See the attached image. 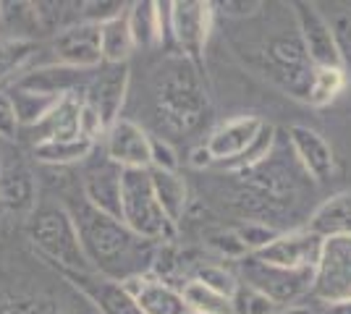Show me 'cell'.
Masks as SVG:
<instances>
[{"instance_id": "ac0fdd59", "label": "cell", "mask_w": 351, "mask_h": 314, "mask_svg": "<svg viewBox=\"0 0 351 314\" xmlns=\"http://www.w3.org/2000/svg\"><path fill=\"white\" fill-rule=\"evenodd\" d=\"M24 131L29 136L32 147H37L43 142L82 136V94H69V97L58 100V105L37 126L24 129Z\"/></svg>"}, {"instance_id": "4dcf8cb0", "label": "cell", "mask_w": 351, "mask_h": 314, "mask_svg": "<svg viewBox=\"0 0 351 314\" xmlns=\"http://www.w3.org/2000/svg\"><path fill=\"white\" fill-rule=\"evenodd\" d=\"M37 55V45L32 40H0V84L8 79H19V74L32 63Z\"/></svg>"}, {"instance_id": "4fadbf2b", "label": "cell", "mask_w": 351, "mask_h": 314, "mask_svg": "<svg viewBox=\"0 0 351 314\" xmlns=\"http://www.w3.org/2000/svg\"><path fill=\"white\" fill-rule=\"evenodd\" d=\"M152 134L132 118H118L105 134V155L121 170H149Z\"/></svg>"}, {"instance_id": "83f0119b", "label": "cell", "mask_w": 351, "mask_h": 314, "mask_svg": "<svg viewBox=\"0 0 351 314\" xmlns=\"http://www.w3.org/2000/svg\"><path fill=\"white\" fill-rule=\"evenodd\" d=\"M181 296H184V304L189 306L191 314H234L228 296L207 288L199 280H186L181 285Z\"/></svg>"}, {"instance_id": "ba28073f", "label": "cell", "mask_w": 351, "mask_h": 314, "mask_svg": "<svg viewBox=\"0 0 351 314\" xmlns=\"http://www.w3.org/2000/svg\"><path fill=\"white\" fill-rule=\"evenodd\" d=\"M312 296L322 304L351 301V239H325L320 262L315 267Z\"/></svg>"}, {"instance_id": "7c38bea8", "label": "cell", "mask_w": 351, "mask_h": 314, "mask_svg": "<svg viewBox=\"0 0 351 314\" xmlns=\"http://www.w3.org/2000/svg\"><path fill=\"white\" fill-rule=\"evenodd\" d=\"M53 55L56 63L79 68V71H95L103 66L100 53V27L76 21L53 37Z\"/></svg>"}, {"instance_id": "1f68e13d", "label": "cell", "mask_w": 351, "mask_h": 314, "mask_svg": "<svg viewBox=\"0 0 351 314\" xmlns=\"http://www.w3.org/2000/svg\"><path fill=\"white\" fill-rule=\"evenodd\" d=\"M231 312L234 314H278L280 309L265 296L263 291H257L254 285L239 283V288H236L234 296H231Z\"/></svg>"}, {"instance_id": "8fae6325", "label": "cell", "mask_w": 351, "mask_h": 314, "mask_svg": "<svg viewBox=\"0 0 351 314\" xmlns=\"http://www.w3.org/2000/svg\"><path fill=\"white\" fill-rule=\"evenodd\" d=\"M322 244H325V239H320L317 233H312L307 225H304V228L283 231L267 249H263L260 254L254 257L267 262V265H276V267L315 270L317 262H320Z\"/></svg>"}, {"instance_id": "6da1fadb", "label": "cell", "mask_w": 351, "mask_h": 314, "mask_svg": "<svg viewBox=\"0 0 351 314\" xmlns=\"http://www.w3.org/2000/svg\"><path fill=\"white\" fill-rule=\"evenodd\" d=\"M69 212L79 228L84 254L95 272L123 283L134 275H145L152 270V244L134 236L118 218L95 209L84 199L79 205H71Z\"/></svg>"}, {"instance_id": "e0dca14e", "label": "cell", "mask_w": 351, "mask_h": 314, "mask_svg": "<svg viewBox=\"0 0 351 314\" xmlns=\"http://www.w3.org/2000/svg\"><path fill=\"white\" fill-rule=\"evenodd\" d=\"M89 79H92V71H79V68H69L60 63H50V66H40L29 74L19 76L14 87L60 100L69 94H84Z\"/></svg>"}, {"instance_id": "d6986e66", "label": "cell", "mask_w": 351, "mask_h": 314, "mask_svg": "<svg viewBox=\"0 0 351 314\" xmlns=\"http://www.w3.org/2000/svg\"><path fill=\"white\" fill-rule=\"evenodd\" d=\"M263 123L265 120L257 118V116H239V118L220 123L218 129L210 134V139H207V150L213 152L215 165L239 157L254 142V136L260 134Z\"/></svg>"}, {"instance_id": "5bb4252c", "label": "cell", "mask_w": 351, "mask_h": 314, "mask_svg": "<svg viewBox=\"0 0 351 314\" xmlns=\"http://www.w3.org/2000/svg\"><path fill=\"white\" fill-rule=\"evenodd\" d=\"M66 280L100 314H142L121 280L105 278L100 272H69Z\"/></svg>"}, {"instance_id": "484cf974", "label": "cell", "mask_w": 351, "mask_h": 314, "mask_svg": "<svg viewBox=\"0 0 351 314\" xmlns=\"http://www.w3.org/2000/svg\"><path fill=\"white\" fill-rule=\"evenodd\" d=\"M97 142H92L87 136H76V139H58V142H43L37 147H32L37 163L45 165H73L87 160Z\"/></svg>"}, {"instance_id": "9c48e42d", "label": "cell", "mask_w": 351, "mask_h": 314, "mask_svg": "<svg viewBox=\"0 0 351 314\" xmlns=\"http://www.w3.org/2000/svg\"><path fill=\"white\" fill-rule=\"evenodd\" d=\"M291 8L293 21H296V31L302 37V45L307 50L312 66L315 68L343 66L336 45V34L330 29L328 16L320 11V5L317 3H293Z\"/></svg>"}, {"instance_id": "ab89813d", "label": "cell", "mask_w": 351, "mask_h": 314, "mask_svg": "<svg viewBox=\"0 0 351 314\" xmlns=\"http://www.w3.org/2000/svg\"><path fill=\"white\" fill-rule=\"evenodd\" d=\"M189 165L197 168V170H205V168L215 165V157H213V152L207 150V144H199V147H194L189 152Z\"/></svg>"}, {"instance_id": "cb8c5ba5", "label": "cell", "mask_w": 351, "mask_h": 314, "mask_svg": "<svg viewBox=\"0 0 351 314\" xmlns=\"http://www.w3.org/2000/svg\"><path fill=\"white\" fill-rule=\"evenodd\" d=\"M129 14V11H126ZM126 14L116 16L110 21L100 24V53H103V63L110 66H121L126 63L134 50L132 29H129V18Z\"/></svg>"}, {"instance_id": "e575fe53", "label": "cell", "mask_w": 351, "mask_h": 314, "mask_svg": "<svg viewBox=\"0 0 351 314\" xmlns=\"http://www.w3.org/2000/svg\"><path fill=\"white\" fill-rule=\"evenodd\" d=\"M207 246L215 252L223 259H234V262H241L244 257H249L247 246L241 244V239L236 236V231H215L207 236Z\"/></svg>"}, {"instance_id": "b9f144b4", "label": "cell", "mask_w": 351, "mask_h": 314, "mask_svg": "<svg viewBox=\"0 0 351 314\" xmlns=\"http://www.w3.org/2000/svg\"><path fill=\"white\" fill-rule=\"evenodd\" d=\"M320 314H351V301H336V304H325Z\"/></svg>"}, {"instance_id": "8d00e7d4", "label": "cell", "mask_w": 351, "mask_h": 314, "mask_svg": "<svg viewBox=\"0 0 351 314\" xmlns=\"http://www.w3.org/2000/svg\"><path fill=\"white\" fill-rule=\"evenodd\" d=\"M149 168L155 170H178V152L165 136H152L149 139Z\"/></svg>"}, {"instance_id": "d6a6232c", "label": "cell", "mask_w": 351, "mask_h": 314, "mask_svg": "<svg viewBox=\"0 0 351 314\" xmlns=\"http://www.w3.org/2000/svg\"><path fill=\"white\" fill-rule=\"evenodd\" d=\"M236 236L241 239V244L247 246L249 254H260L263 249H267L273 241L280 236V231H276L270 223H263V220H244L234 228Z\"/></svg>"}, {"instance_id": "277c9868", "label": "cell", "mask_w": 351, "mask_h": 314, "mask_svg": "<svg viewBox=\"0 0 351 314\" xmlns=\"http://www.w3.org/2000/svg\"><path fill=\"white\" fill-rule=\"evenodd\" d=\"M121 223L149 244H171L176 228L160 209L149 170H121Z\"/></svg>"}, {"instance_id": "f35d334b", "label": "cell", "mask_w": 351, "mask_h": 314, "mask_svg": "<svg viewBox=\"0 0 351 314\" xmlns=\"http://www.w3.org/2000/svg\"><path fill=\"white\" fill-rule=\"evenodd\" d=\"M21 136V123L16 116V107L11 94L5 90H0V139L5 142H16Z\"/></svg>"}, {"instance_id": "ffe728a7", "label": "cell", "mask_w": 351, "mask_h": 314, "mask_svg": "<svg viewBox=\"0 0 351 314\" xmlns=\"http://www.w3.org/2000/svg\"><path fill=\"white\" fill-rule=\"evenodd\" d=\"M0 209L11 215H27L37 209V186L29 168L5 163L0 170Z\"/></svg>"}, {"instance_id": "4316f807", "label": "cell", "mask_w": 351, "mask_h": 314, "mask_svg": "<svg viewBox=\"0 0 351 314\" xmlns=\"http://www.w3.org/2000/svg\"><path fill=\"white\" fill-rule=\"evenodd\" d=\"M349 87V71L343 66H328V68H315L312 81H309L307 105L312 107H325L336 103L338 97Z\"/></svg>"}, {"instance_id": "52a82bcc", "label": "cell", "mask_w": 351, "mask_h": 314, "mask_svg": "<svg viewBox=\"0 0 351 314\" xmlns=\"http://www.w3.org/2000/svg\"><path fill=\"white\" fill-rule=\"evenodd\" d=\"M215 5L205 0H176L171 3V42L178 55L191 60L197 68L205 58L207 37L213 31Z\"/></svg>"}, {"instance_id": "d4e9b609", "label": "cell", "mask_w": 351, "mask_h": 314, "mask_svg": "<svg viewBox=\"0 0 351 314\" xmlns=\"http://www.w3.org/2000/svg\"><path fill=\"white\" fill-rule=\"evenodd\" d=\"M129 29H132L134 47H158L160 45V14L158 3L152 0H136L129 5Z\"/></svg>"}, {"instance_id": "f1b7e54d", "label": "cell", "mask_w": 351, "mask_h": 314, "mask_svg": "<svg viewBox=\"0 0 351 314\" xmlns=\"http://www.w3.org/2000/svg\"><path fill=\"white\" fill-rule=\"evenodd\" d=\"M8 94H11V100H14L16 116H19V123H21V131L37 126V123L58 105L56 97H45V94H37V92L21 90V87H11ZM60 100H63V97H60Z\"/></svg>"}, {"instance_id": "60d3db41", "label": "cell", "mask_w": 351, "mask_h": 314, "mask_svg": "<svg viewBox=\"0 0 351 314\" xmlns=\"http://www.w3.org/2000/svg\"><path fill=\"white\" fill-rule=\"evenodd\" d=\"M220 8L231 16H249L260 8V3H231V0H228V3H223Z\"/></svg>"}, {"instance_id": "7a4b0ae2", "label": "cell", "mask_w": 351, "mask_h": 314, "mask_svg": "<svg viewBox=\"0 0 351 314\" xmlns=\"http://www.w3.org/2000/svg\"><path fill=\"white\" fill-rule=\"evenodd\" d=\"M155 118L165 134H194L210 118V94L199 68L184 55L168 58L152 79Z\"/></svg>"}, {"instance_id": "ee69618b", "label": "cell", "mask_w": 351, "mask_h": 314, "mask_svg": "<svg viewBox=\"0 0 351 314\" xmlns=\"http://www.w3.org/2000/svg\"><path fill=\"white\" fill-rule=\"evenodd\" d=\"M3 165H5V160H3V152H0V170H3Z\"/></svg>"}, {"instance_id": "30bf717a", "label": "cell", "mask_w": 351, "mask_h": 314, "mask_svg": "<svg viewBox=\"0 0 351 314\" xmlns=\"http://www.w3.org/2000/svg\"><path fill=\"white\" fill-rule=\"evenodd\" d=\"M129 81H132L129 63H121V66L103 63L97 68V74H92V79H89L82 100L103 118L105 129H110L121 118V107H123L126 94H129Z\"/></svg>"}, {"instance_id": "74e56055", "label": "cell", "mask_w": 351, "mask_h": 314, "mask_svg": "<svg viewBox=\"0 0 351 314\" xmlns=\"http://www.w3.org/2000/svg\"><path fill=\"white\" fill-rule=\"evenodd\" d=\"M126 11H129L126 3H108V0L100 3V0H92V3H82V21L100 27V24L110 21V18H116L121 14H126Z\"/></svg>"}, {"instance_id": "8992f818", "label": "cell", "mask_w": 351, "mask_h": 314, "mask_svg": "<svg viewBox=\"0 0 351 314\" xmlns=\"http://www.w3.org/2000/svg\"><path fill=\"white\" fill-rule=\"evenodd\" d=\"M241 267V283L254 285L257 291H263L267 299L276 306H296L307 293H312L315 283V270H286L267 265L254 254L244 257L239 262Z\"/></svg>"}, {"instance_id": "f546056e", "label": "cell", "mask_w": 351, "mask_h": 314, "mask_svg": "<svg viewBox=\"0 0 351 314\" xmlns=\"http://www.w3.org/2000/svg\"><path fill=\"white\" fill-rule=\"evenodd\" d=\"M276 139H278V131H276V126L265 120L263 129H260V134L254 136V142L249 144L247 150L241 152L239 157H234V160H228V163H220V168H226V170H234V173H244V170H249V168H254V165L265 163V160L273 155Z\"/></svg>"}, {"instance_id": "9a60e30c", "label": "cell", "mask_w": 351, "mask_h": 314, "mask_svg": "<svg viewBox=\"0 0 351 314\" xmlns=\"http://www.w3.org/2000/svg\"><path fill=\"white\" fill-rule=\"evenodd\" d=\"M289 142H291V150L299 160V168L304 170V176L317 183H325L336 173V155H333V147L328 144V139L309 129V126H302L296 123L289 129Z\"/></svg>"}, {"instance_id": "7402d4cb", "label": "cell", "mask_w": 351, "mask_h": 314, "mask_svg": "<svg viewBox=\"0 0 351 314\" xmlns=\"http://www.w3.org/2000/svg\"><path fill=\"white\" fill-rule=\"evenodd\" d=\"M307 228L317 233L320 239H336L349 236L351 239V192H341L325 199L320 207L309 215Z\"/></svg>"}, {"instance_id": "603a6c76", "label": "cell", "mask_w": 351, "mask_h": 314, "mask_svg": "<svg viewBox=\"0 0 351 314\" xmlns=\"http://www.w3.org/2000/svg\"><path fill=\"white\" fill-rule=\"evenodd\" d=\"M149 181H152V192L160 209L165 212V218L178 228V223L184 220V212L189 205V186L186 181L181 179V173L176 170H155L149 168Z\"/></svg>"}, {"instance_id": "3957f363", "label": "cell", "mask_w": 351, "mask_h": 314, "mask_svg": "<svg viewBox=\"0 0 351 314\" xmlns=\"http://www.w3.org/2000/svg\"><path fill=\"white\" fill-rule=\"evenodd\" d=\"M27 233H29L32 246L47 262L60 267L63 275H69V272H95L87 254H84L79 228L73 223L69 207H63V205L37 207L32 212Z\"/></svg>"}, {"instance_id": "5b68a950", "label": "cell", "mask_w": 351, "mask_h": 314, "mask_svg": "<svg viewBox=\"0 0 351 314\" xmlns=\"http://www.w3.org/2000/svg\"><path fill=\"white\" fill-rule=\"evenodd\" d=\"M263 60H265V76L270 81H276L280 90L289 92L291 97L307 103L309 94V81L315 74V66L309 60L307 50L302 45L299 31H280L267 37L263 47Z\"/></svg>"}, {"instance_id": "2e32d148", "label": "cell", "mask_w": 351, "mask_h": 314, "mask_svg": "<svg viewBox=\"0 0 351 314\" xmlns=\"http://www.w3.org/2000/svg\"><path fill=\"white\" fill-rule=\"evenodd\" d=\"M123 288L132 293L142 314H191L189 306L184 304L181 288L158 278L155 272L134 275L123 280Z\"/></svg>"}, {"instance_id": "44dd1931", "label": "cell", "mask_w": 351, "mask_h": 314, "mask_svg": "<svg viewBox=\"0 0 351 314\" xmlns=\"http://www.w3.org/2000/svg\"><path fill=\"white\" fill-rule=\"evenodd\" d=\"M84 202L110 218L121 220V168L110 160L100 168H92L84 179Z\"/></svg>"}, {"instance_id": "836d02e7", "label": "cell", "mask_w": 351, "mask_h": 314, "mask_svg": "<svg viewBox=\"0 0 351 314\" xmlns=\"http://www.w3.org/2000/svg\"><path fill=\"white\" fill-rule=\"evenodd\" d=\"M191 280H199V283H205L207 288H213V291H218L223 296H234V291L239 288V278H236L231 270H226L223 265H199V267L194 270V278Z\"/></svg>"}, {"instance_id": "d590c367", "label": "cell", "mask_w": 351, "mask_h": 314, "mask_svg": "<svg viewBox=\"0 0 351 314\" xmlns=\"http://www.w3.org/2000/svg\"><path fill=\"white\" fill-rule=\"evenodd\" d=\"M328 21H330V29L336 34V45H338V53H341V60H343V68L349 71L351 68V8H341L336 14H330Z\"/></svg>"}, {"instance_id": "7bdbcfd3", "label": "cell", "mask_w": 351, "mask_h": 314, "mask_svg": "<svg viewBox=\"0 0 351 314\" xmlns=\"http://www.w3.org/2000/svg\"><path fill=\"white\" fill-rule=\"evenodd\" d=\"M278 314H317V312H315V309H309V306L296 304V306H286V309H280Z\"/></svg>"}]
</instances>
